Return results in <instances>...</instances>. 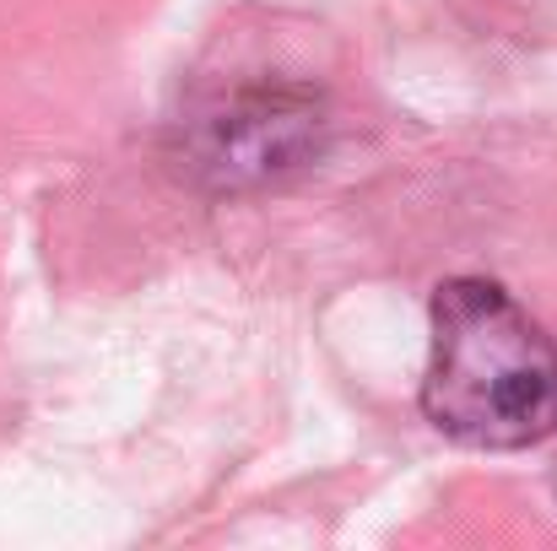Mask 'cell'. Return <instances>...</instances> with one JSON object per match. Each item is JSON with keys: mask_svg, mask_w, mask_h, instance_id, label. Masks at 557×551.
I'll use <instances>...</instances> for the list:
<instances>
[{"mask_svg": "<svg viewBox=\"0 0 557 551\" xmlns=\"http://www.w3.org/2000/svg\"><path fill=\"white\" fill-rule=\"evenodd\" d=\"M325 98L309 87H238L195 114L180 141V174L206 195H244L304 174L325 147Z\"/></svg>", "mask_w": 557, "mask_h": 551, "instance_id": "cell-2", "label": "cell"}, {"mask_svg": "<svg viewBox=\"0 0 557 551\" xmlns=\"http://www.w3.org/2000/svg\"><path fill=\"white\" fill-rule=\"evenodd\" d=\"M422 416L466 449H531L557 433V341L487 276H455L428 309Z\"/></svg>", "mask_w": 557, "mask_h": 551, "instance_id": "cell-1", "label": "cell"}]
</instances>
